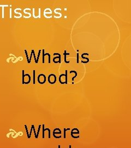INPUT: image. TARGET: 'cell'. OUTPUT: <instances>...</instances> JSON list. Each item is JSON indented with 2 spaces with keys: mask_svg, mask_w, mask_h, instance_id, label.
I'll list each match as a JSON object with an SVG mask.
<instances>
[{
  "mask_svg": "<svg viewBox=\"0 0 131 148\" xmlns=\"http://www.w3.org/2000/svg\"><path fill=\"white\" fill-rule=\"evenodd\" d=\"M46 81V76L44 74H40L38 76V82L40 84H44Z\"/></svg>",
  "mask_w": 131,
  "mask_h": 148,
  "instance_id": "obj_1",
  "label": "cell"
},
{
  "mask_svg": "<svg viewBox=\"0 0 131 148\" xmlns=\"http://www.w3.org/2000/svg\"><path fill=\"white\" fill-rule=\"evenodd\" d=\"M67 51L65 50L64 51V62L66 63H70V61H67V59H66V57H67V55H69L70 54L69 53H67L66 52Z\"/></svg>",
  "mask_w": 131,
  "mask_h": 148,
  "instance_id": "obj_2",
  "label": "cell"
},
{
  "mask_svg": "<svg viewBox=\"0 0 131 148\" xmlns=\"http://www.w3.org/2000/svg\"><path fill=\"white\" fill-rule=\"evenodd\" d=\"M65 77H66V81H65V84H67V70H66V74H65Z\"/></svg>",
  "mask_w": 131,
  "mask_h": 148,
  "instance_id": "obj_3",
  "label": "cell"
},
{
  "mask_svg": "<svg viewBox=\"0 0 131 148\" xmlns=\"http://www.w3.org/2000/svg\"><path fill=\"white\" fill-rule=\"evenodd\" d=\"M42 51H43V63H45V61H44V57H45V55H44V49H43Z\"/></svg>",
  "mask_w": 131,
  "mask_h": 148,
  "instance_id": "obj_4",
  "label": "cell"
},
{
  "mask_svg": "<svg viewBox=\"0 0 131 148\" xmlns=\"http://www.w3.org/2000/svg\"><path fill=\"white\" fill-rule=\"evenodd\" d=\"M42 127H43V138L44 139V138H45V136H44V132H45V130H44V125H43Z\"/></svg>",
  "mask_w": 131,
  "mask_h": 148,
  "instance_id": "obj_5",
  "label": "cell"
},
{
  "mask_svg": "<svg viewBox=\"0 0 131 148\" xmlns=\"http://www.w3.org/2000/svg\"><path fill=\"white\" fill-rule=\"evenodd\" d=\"M53 136L55 138H58V139H60V138H61V136H56L55 134L54 133H53Z\"/></svg>",
  "mask_w": 131,
  "mask_h": 148,
  "instance_id": "obj_6",
  "label": "cell"
},
{
  "mask_svg": "<svg viewBox=\"0 0 131 148\" xmlns=\"http://www.w3.org/2000/svg\"><path fill=\"white\" fill-rule=\"evenodd\" d=\"M41 50H39V53H38V58H37V60L36 61V63H38V58H39V56H40V53H41Z\"/></svg>",
  "mask_w": 131,
  "mask_h": 148,
  "instance_id": "obj_7",
  "label": "cell"
},
{
  "mask_svg": "<svg viewBox=\"0 0 131 148\" xmlns=\"http://www.w3.org/2000/svg\"><path fill=\"white\" fill-rule=\"evenodd\" d=\"M41 125H39V128H38V133H37V135L36 136V137L38 138V134H39V131H40V128H41Z\"/></svg>",
  "mask_w": 131,
  "mask_h": 148,
  "instance_id": "obj_8",
  "label": "cell"
},
{
  "mask_svg": "<svg viewBox=\"0 0 131 148\" xmlns=\"http://www.w3.org/2000/svg\"><path fill=\"white\" fill-rule=\"evenodd\" d=\"M81 58H82L85 59H86L88 63H89V59L88 58H86V57H84L82 56H81Z\"/></svg>",
  "mask_w": 131,
  "mask_h": 148,
  "instance_id": "obj_9",
  "label": "cell"
},
{
  "mask_svg": "<svg viewBox=\"0 0 131 148\" xmlns=\"http://www.w3.org/2000/svg\"><path fill=\"white\" fill-rule=\"evenodd\" d=\"M67 131V129L64 128V138H66V131Z\"/></svg>",
  "mask_w": 131,
  "mask_h": 148,
  "instance_id": "obj_10",
  "label": "cell"
},
{
  "mask_svg": "<svg viewBox=\"0 0 131 148\" xmlns=\"http://www.w3.org/2000/svg\"><path fill=\"white\" fill-rule=\"evenodd\" d=\"M71 136H72V137L75 138V139H77V138H79V136H74L73 134H71Z\"/></svg>",
  "mask_w": 131,
  "mask_h": 148,
  "instance_id": "obj_11",
  "label": "cell"
},
{
  "mask_svg": "<svg viewBox=\"0 0 131 148\" xmlns=\"http://www.w3.org/2000/svg\"><path fill=\"white\" fill-rule=\"evenodd\" d=\"M79 134V132H72L71 131V134Z\"/></svg>",
  "mask_w": 131,
  "mask_h": 148,
  "instance_id": "obj_12",
  "label": "cell"
},
{
  "mask_svg": "<svg viewBox=\"0 0 131 148\" xmlns=\"http://www.w3.org/2000/svg\"><path fill=\"white\" fill-rule=\"evenodd\" d=\"M53 133L55 134H61V132H53Z\"/></svg>",
  "mask_w": 131,
  "mask_h": 148,
  "instance_id": "obj_13",
  "label": "cell"
},
{
  "mask_svg": "<svg viewBox=\"0 0 131 148\" xmlns=\"http://www.w3.org/2000/svg\"><path fill=\"white\" fill-rule=\"evenodd\" d=\"M77 64L79 63V53H77Z\"/></svg>",
  "mask_w": 131,
  "mask_h": 148,
  "instance_id": "obj_14",
  "label": "cell"
},
{
  "mask_svg": "<svg viewBox=\"0 0 131 148\" xmlns=\"http://www.w3.org/2000/svg\"><path fill=\"white\" fill-rule=\"evenodd\" d=\"M33 73H34V82H33V84H35V70L33 71Z\"/></svg>",
  "mask_w": 131,
  "mask_h": 148,
  "instance_id": "obj_15",
  "label": "cell"
},
{
  "mask_svg": "<svg viewBox=\"0 0 131 148\" xmlns=\"http://www.w3.org/2000/svg\"><path fill=\"white\" fill-rule=\"evenodd\" d=\"M72 148V146H71V145H69V148Z\"/></svg>",
  "mask_w": 131,
  "mask_h": 148,
  "instance_id": "obj_16",
  "label": "cell"
},
{
  "mask_svg": "<svg viewBox=\"0 0 131 148\" xmlns=\"http://www.w3.org/2000/svg\"><path fill=\"white\" fill-rule=\"evenodd\" d=\"M58 148H61V146H60V145H58Z\"/></svg>",
  "mask_w": 131,
  "mask_h": 148,
  "instance_id": "obj_17",
  "label": "cell"
},
{
  "mask_svg": "<svg viewBox=\"0 0 131 148\" xmlns=\"http://www.w3.org/2000/svg\"><path fill=\"white\" fill-rule=\"evenodd\" d=\"M70 130V128H67V131H69Z\"/></svg>",
  "mask_w": 131,
  "mask_h": 148,
  "instance_id": "obj_18",
  "label": "cell"
}]
</instances>
